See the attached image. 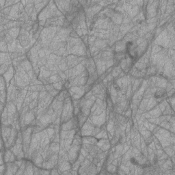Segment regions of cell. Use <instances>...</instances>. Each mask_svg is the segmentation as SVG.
Returning a JSON list of instances; mask_svg holds the SVG:
<instances>
[{
  "instance_id": "cell-1",
  "label": "cell",
  "mask_w": 175,
  "mask_h": 175,
  "mask_svg": "<svg viewBox=\"0 0 175 175\" xmlns=\"http://www.w3.org/2000/svg\"><path fill=\"white\" fill-rule=\"evenodd\" d=\"M126 50L128 56H129L130 59L132 61L136 60L137 57V51L136 49V46L133 42L129 41L126 44Z\"/></svg>"
},
{
  "instance_id": "cell-2",
  "label": "cell",
  "mask_w": 175,
  "mask_h": 175,
  "mask_svg": "<svg viewBox=\"0 0 175 175\" xmlns=\"http://www.w3.org/2000/svg\"><path fill=\"white\" fill-rule=\"evenodd\" d=\"M166 96L167 93L166 92V90H164V89H160V90H157L154 94L155 99L158 103H161L162 101H163Z\"/></svg>"
},
{
  "instance_id": "cell-3",
  "label": "cell",
  "mask_w": 175,
  "mask_h": 175,
  "mask_svg": "<svg viewBox=\"0 0 175 175\" xmlns=\"http://www.w3.org/2000/svg\"><path fill=\"white\" fill-rule=\"evenodd\" d=\"M127 58V53L123 52V51H118V52L115 53V56H114V60L115 62H116L117 63H120L123 60Z\"/></svg>"
},
{
  "instance_id": "cell-4",
  "label": "cell",
  "mask_w": 175,
  "mask_h": 175,
  "mask_svg": "<svg viewBox=\"0 0 175 175\" xmlns=\"http://www.w3.org/2000/svg\"><path fill=\"white\" fill-rule=\"evenodd\" d=\"M114 120H115L114 122H115V123L118 126L122 125L123 124H125V123L126 122V118L121 115L115 116V117H114Z\"/></svg>"
},
{
  "instance_id": "cell-5",
  "label": "cell",
  "mask_w": 175,
  "mask_h": 175,
  "mask_svg": "<svg viewBox=\"0 0 175 175\" xmlns=\"http://www.w3.org/2000/svg\"><path fill=\"white\" fill-rule=\"evenodd\" d=\"M156 72V69H155V67H150L147 70V75L149 76H152L155 75V73Z\"/></svg>"
},
{
  "instance_id": "cell-6",
  "label": "cell",
  "mask_w": 175,
  "mask_h": 175,
  "mask_svg": "<svg viewBox=\"0 0 175 175\" xmlns=\"http://www.w3.org/2000/svg\"><path fill=\"white\" fill-rule=\"evenodd\" d=\"M131 162L132 164H133V165H137V162L135 158H132L131 159Z\"/></svg>"
}]
</instances>
